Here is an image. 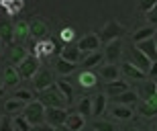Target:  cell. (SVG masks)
I'll list each match as a JSON object with an SVG mask.
<instances>
[{"mask_svg":"<svg viewBox=\"0 0 157 131\" xmlns=\"http://www.w3.org/2000/svg\"><path fill=\"white\" fill-rule=\"evenodd\" d=\"M31 39V25L27 21L14 23V41H29Z\"/></svg>","mask_w":157,"mask_h":131,"instance_id":"cell-19","label":"cell"},{"mask_svg":"<svg viewBox=\"0 0 157 131\" xmlns=\"http://www.w3.org/2000/svg\"><path fill=\"white\" fill-rule=\"evenodd\" d=\"M139 115H141V117H145V119H153V117H157V107H153L151 102L143 101L139 105Z\"/></svg>","mask_w":157,"mask_h":131,"instance_id":"cell-30","label":"cell"},{"mask_svg":"<svg viewBox=\"0 0 157 131\" xmlns=\"http://www.w3.org/2000/svg\"><path fill=\"white\" fill-rule=\"evenodd\" d=\"M0 131H14V123L10 117H2L0 119Z\"/></svg>","mask_w":157,"mask_h":131,"instance_id":"cell-37","label":"cell"},{"mask_svg":"<svg viewBox=\"0 0 157 131\" xmlns=\"http://www.w3.org/2000/svg\"><path fill=\"white\" fill-rule=\"evenodd\" d=\"M37 101L39 102H43V107L45 109H49V107H59V109H65V98H63V94L59 92V88L53 84L51 88H47V90H41L39 94H37Z\"/></svg>","mask_w":157,"mask_h":131,"instance_id":"cell-1","label":"cell"},{"mask_svg":"<svg viewBox=\"0 0 157 131\" xmlns=\"http://www.w3.org/2000/svg\"><path fill=\"white\" fill-rule=\"evenodd\" d=\"M147 102H151L153 107H157V92H155V94H151V96H149V98H147Z\"/></svg>","mask_w":157,"mask_h":131,"instance_id":"cell-42","label":"cell"},{"mask_svg":"<svg viewBox=\"0 0 157 131\" xmlns=\"http://www.w3.org/2000/svg\"><path fill=\"white\" fill-rule=\"evenodd\" d=\"M155 131H157V129H155Z\"/></svg>","mask_w":157,"mask_h":131,"instance_id":"cell-51","label":"cell"},{"mask_svg":"<svg viewBox=\"0 0 157 131\" xmlns=\"http://www.w3.org/2000/svg\"><path fill=\"white\" fill-rule=\"evenodd\" d=\"M12 96H14V98H18V101H23V102H31V101H35L33 92H31V90H27V88H18Z\"/></svg>","mask_w":157,"mask_h":131,"instance_id":"cell-34","label":"cell"},{"mask_svg":"<svg viewBox=\"0 0 157 131\" xmlns=\"http://www.w3.org/2000/svg\"><path fill=\"white\" fill-rule=\"evenodd\" d=\"M121 72H122V76L127 78V80H143V78L147 76L143 70H139L135 64H131V62H124L122 64V68H121Z\"/></svg>","mask_w":157,"mask_h":131,"instance_id":"cell-12","label":"cell"},{"mask_svg":"<svg viewBox=\"0 0 157 131\" xmlns=\"http://www.w3.org/2000/svg\"><path fill=\"white\" fill-rule=\"evenodd\" d=\"M76 68L78 66L74 64V62H67V60H63V58H57V62H55V70H57L61 76H70V74H74Z\"/></svg>","mask_w":157,"mask_h":131,"instance_id":"cell-27","label":"cell"},{"mask_svg":"<svg viewBox=\"0 0 157 131\" xmlns=\"http://www.w3.org/2000/svg\"><path fill=\"white\" fill-rule=\"evenodd\" d=\"M78 82H80L82 88H96L98 86V76L92 70H82L78 74Z\"/></svg>","mask_w":157,"mask_h":131,"instance_id":"cell-14","label":"cell"},{"mask_svg":"<svg viewBox=\"0 0 157 131\" xmlns=\"http://www.w3.org/2000/svg\"><path fill=\"white\" fill-rule=\"evenodd\" d=\"M78 113L84 115V117H90V115H92V98H90V96H84V98L78 102Z\"/></svg>","mask_w":157,"mask_h":131,"instance_id":"cell-31","label":"cell"},{"mask_svg":"<svg viewBox=\"0 0 157 131\" xmlns=\"http://www.w3.org/2000/svg\"><path fill=\"white\" fill-rule=\"evenodd\" d=\"M0 88H4V80H0Z\"/></svg>","mask_w":157,"mask_h":131,"instance_id":"cell-44","label":"cell"},{"mask_svg":"<svg viewBox=\"0 0 157 131\" xmlns=\"http://www.w3.org/2000/svg\"><path fill=\"white\" fill-rule=\"evenodd\" d=\"M80 55H82V51L78 49V45L67 43V45H63V49H61V55H59V58H63V60H67V62L78 64V62H80Z\"/></svg>","mask_w":157,"mask_h":131,"instance_id":"cell-25","label":"cell"},{"mask_svg":"<svg viewBox=\"0 0 157 131\" xmlns=\"http://www.w3.org/2000/svg\"><path fill=\"white\" fill-rule=\"evenodd\" d=\"M12 123H14V131H31V129H33V125L25 119L23 115L14 117V119H12Z\"/></svg>","mask_w":157,"mask_h":131,"instance_id":"cell-32","label":"cell"},{"mask_svg":"<svg viewBox=\"0 0 157 131\" xmlns=\"http://www.w3.org/2000/svg\"><path fill=\"white\" fill-rule=\"evenodd\" d=\"M23 117L29 121L31 125L45 123V107H43V102H39L37 98H35V101H31V102H27L25 109H23Z\"/></svg>","mask_w":157,"mask_h":131,"instance_id":"cell-2","label":"cell"},{"mask_svg":"<svg viewBox=\"0 0 157 131\" xmlns=\"http://www.w3.org/2000/svg\"><path fill=\"white\" fill-rule=\"evenodd\" d=\"M124 90H128V82L127 80H114V82H106V92H108V96H114V94H121V92H124Z\"/></svg>","mask_w":157,"mask_h":131,"instance_id":"cell-26","label":"cell"},{"mask_svg":"<svg viewBox=\"0 0 157 131\" xmlns=\"http://www.w3.org/2000/svg\"><path fill=\"white\" fill-rule=\"evenodd\" d=\"M145 14H147V21H149V25H151V27H155V25H157V4L153 6L149 12H145Z\"/></svg>","mask_w":157,"mask_h":131,"instance_id":"cell-39","label":"cell"},{"mask_svg":"<svg viewBox=\"0 0 157 131\" xmlns=\"http://www.w3.org/2000/svg\"><path fill=\"white\" fill-rule=\"evenodd\" d=\"M147 76H151L153 80H157V60L151 62V68H149V72H147Z\"/></svg>","mask_w":157,"mask_h":131,"instance_id":"cell-41","label":"cell"},{"mask_svg":"<svg viewBox=\"0 0 157 131\" xmlns=\"http://www.w3.org/2000/svg\"><path fill=\"white\" fill-rule=\"evenodd\" d=\"M55 86H57L59 92L63 94L65 102H67V105H71V102H74V86H71L70 82H65V80H59V82H55Z\"/></svg>","mask_w":157,"mask_h":131,"instance_id":"cell-29","label":"cell"},{"mask_svg":"<svg viewBox=\"0 0 157 131\" xmlns=\"http://www.w3.org/2000/svg\"><path fill=\"white\" fill-rule=\"evenodd\" d=\"M137 98H139V94H137V92H133L131 88H128V90H124V92H121V94L110 96L112 105H127V107L135 105V102H137Z\"/></svg>","mask_w":157,"mask_h":131,"instance_id":"cell-13","label":"cell"},{"mask_svg":"<svg viewBox=\"0 0 157 131\" xmlns=\"http://www.w3.org/2000/svg\"><path fill=\"white\" fill-rule=\"evenodd\" d=\"M153 39H155V45H157V31H155V35H153Z\"/></svg>","mask_w":157,"mask_h":131,"instance_id":"cell-45","label":"cell"},{"mask_svg":"<svg viewBox=\"0 0 157 131\" xmlns=\"http://www.w3.org/2000/svg\"><path fill=\"white\" fill-rule=\"evenodd\" d=\"M94 131H114V125L110 121H94Z\"/></svg>","mask_w":157,"mask_h":131,"instance_id":"cell-36","label":"cell"},{"mask_svg":"<svg viewBox=\"0 0 157 131\" xmlns=\"http://www.w3.org/2000/svg\"><path fill=\"white\" fill-rule=\"evenodd\" d=\"M2 94H4V88H0V96H2Z\"/></svg>","mask_w":157,"mask_h":131,"instance_id":"cell-47","label":"cell"},{"mask_svg":"<svg viewBox=\"0 0 157 131\" xmlns=\"http://www.w3.org/2000/svg\"><path fill=\"white\" fill-rule=\"evenodd\" d=\"M2 80H4V86H17L23 78L18 76V70H17V66H6L4 72H2Z\"/></svg>","mask_w":157,"mask_h":131,"instance_id":"cell-18","label":"cell"},{"mask_svg":"<svg viewBox=\"0 0 157 131\" xmlns=\"http://www.w3.org/2000/svg\"><path fill=\"white\" fill-rule=\"evenodd\" d=\"M0 119H2V113H0Z\"/></svg>","mask_w":157,"mask_h":131,"instance_id":"cell-49","label":"cell"},{"mask_svg":"<svg viewBox=\"0 0 157 131\" xmlns=\"http://www.w3.org/2000/svg\"><path fill=\"white\" fill-rule=\"evenodd\" d=\"M17 70H18V76L23 78V80H33L35 78V74L41 70V60L37 58V55H27L21 64L17 66Z\"/></svg>","mask_w":157,"mask_h":131,"instance_id":"cell-3","label":"cell"},{"mask_svg":"<svg viewBox=\"0 0 157 131\" xmlns=\"http://www.w3.org/2000/svg\"><path fill=\"white\" fill-rule=\"evenodd\" d=\"M155 86H157V80H155Z\"/></svg>","mask_w":157,"mask_h":131,"instance_id":"cell-50","label":"cell"},{"mask_svg":"<svg viewBox=\"0 0 157 131\" xmlns=\"http://www.w3.org/2000/svg\"><path fill=\"white\" fill-rule=\"evenodd\" d=\"M0 39H2L4 45L14 43V25L8 18H0Z\"/></svg>","mask_w":157,"mask_h":131,"instance_id":"cell-10","label":"cell"},{"mask_svg":"<svg viewBox=\"0 0 157 131\" xmlns=\"http://www.w3.org/2000/svg\"><path fill=\"white\" fill-rule=\"evenodd\" d=\"M31 131H53V127L49 123H39V125H33Z\"/></svg>","mask_w":157,"mask_h":131,"instance_id":"cell-40","label":"cell"},{"mask_svg":"<svg viewBox=\"0 0 157 131\" xmlns=\"http://www.w3.org/2000/svg\"><path fill=\"white\" fill-rule=\"evenodd\" d=\"M67 111L65 109H59V107H49L45 109V123H49L51 127H59V125H65L67 121Z\"/></svg>","mask_w":157,"mask_h":131,"instance_id":"cell-5","label":"cell"},{"mask_svg":"<svg viewBox=\"0 0 157 131\" xmlns=\"http://www.w3.org/2000/svg\"><path fill=\"white\" fill-rule=\"evenodd\" d=\"M2 45H4V43H2V39H0V51H2Z\"/></svg>","mask_w":157,"mask_h":131,"instance_id":"cell-46","label":"cell"},{"mask_svg":"<svg viewBox=\"0 0 157 131\" xmlns=\"http://www.w3.org/2000/svg\"><path fill=\"white\" fill-rule=\"evenodd\" d=\"M104 60V54L102 51H92V54H88L84 60H82V68L84 70H94L96 66H100V62Z\"/></svg>","mask_w":157,"mask_h":131,"instance_id":"cell-21","label":"cell"},{"mask_svg":"<svg viewBox=\"0 0 157 131\" xmlns=\"http://www.w3.org/2000/svg\"><path fill=\"white\" fill-rule=\"evenodd\" d=\"M53 131H70L65 125H59V127H53Z\"/></svg>","mask_w":157,"mask_h":131,"instance_id":"cell-43","label":"cell"},{"mask_svg":"<svg viewBox=\"0 0 157 131\" xmlns=\"http://www.w3.org/2000/svg\"><path fill=\"white\" fill-rule=\"evenodd\" d=\"M108 107V101H106L104 92H98V94L92 98V117H100V115L106 111Z\"/></svg>","mask_w":157,"mask_h":131,"instance_id":"cell-20","label":"cell"},{"mask_svg":"<svg viewBox=\"0 0 157 131\" xmlns=\"http://www.w3.org/2000/svg\"><path fill=\"white\" fill-rule=\"evenodd\" d=\"M78 49H80L82 54H92V51H98L100 49V37L96 33H88L76 43Z\"/></svg>","mask_w":157,"mask_h":131,"instance_id":"cell-7","label":"cell"},{"mask_svg":"<svg viewBox=\"0 0 157 131\" xmlns=\"http://www.w3.org/2000/svg\"><path fill=\"white\" fill-rule=\"evenodd\" d=\"M25 105L27 102H23V101H18V98H8V101L4 102V113L6 115H17V113H23V109H25Z\"/></svg>","mask_w":157,"mask_h":131,"instance_id":"cell-28","label":"cell"},{"mask_svg":"<svg viewBox=\"0 0 157 131\" xmlns=\"http://www.w3.org/2000/svg\"><path fill=\"white\" fill-rule=\"evenodd\" d=\"M155 31H157V29H155V27H151V25L137 29V31L133 33V43H141V41H147V39H153Z\"/></svg>","mask_w":157,"mask_h":131,"instance_id":"cell-24","label":"cell"},{"mask_svg":"<svg viewBox=\"0 0 157 131\" xmlns=\"http://www.w3.org/2000/svg\"><path fill=\"white\" fill-rule=\"evenodd\" d=\"M84 125H86V117H84V115H80V113H70L67 115L65 127L70 131H80Z\"/></svg>","mask_w":157,"mask_h":131,"instance_id":"cell-23","label":"cell"},{"mask_svg":"<svg viewBox=\"0 0 157 131\" xmlns=\"http://www.w3.org/2000/svg\"><path fill=\"white\" fill-rule=\"evenodd\" d=\"M128 55H131V64H135L139 70L145 72V74L149 72V68H151V60H149V58H147V55L143 54V51H141L135 43L128 47Z\"/></svg>","mask_w":157,"mask_h":131,"instance_id":"cell-6","label":"cell"},{"mask_svg":"<svg viewBox=\"0 0 157 131\" xmlns=\"http://www.w3.org/2000/svg\"><path fill=\"white\" fill-rule=\"evenodd\" d=\"M53 84H55V80H53V74L49 70H39L35 74V78H33V88H35L37 92L51 88Z\"/></svg>","mask_w":157,"mask_h":131,"instance_id":"cell-8","label":"cell"},{"mask_svg":"<svg viewBox=\"0 0 157 131\" xmlns=\"http://www.w3.org/2000/svg\"><path fill=\"white\" fill-rule=\"evenodd\" d=\"M155 4H157V0H139V10L141 12H149Z\"/></svg>","mask_w":157,"mask_h":131,"instance_id":"cell-38","label":"cell"},{"mask_svg":"<svg viewBox=\"0 0 157 131\" xmlns=\"http://www.w3.org/2000/svg\"><path fill=\"white\" fill-rule=\"evenodd\" d=\"M121 51H122V43H121V39H114V41L106 43V51H104L106 64H114V62L121 58Z\"/></svg>","mask_w":157,"mask_h":131,"instance_id":"cell-11","label":"cell"},{"mask_svg":"<svg viewBox=\"0 0 157 131\" xmlns=\"http://www.w3.org/2000/svg\"><path fill=\"white\" fill-rule=\"evenodd\" d=\"M137 47L143 51V54L149 58L151 62L157 60V45H155V39H147V41H141V43H135Z\"/></svg>","mask_w":157,"mask_h":131,"instance_id":"cell-22","label":"cell"},{"mask_svg":"<svg viewBox=\"0 0 157 131\" xmlns=\"http://www.w3.org/2000/svg\"><path fill=\"white\" fill-rule=\"evenodd\" d=\"M108 111H110V115L118 121H131L133 119V109L127 107V105H112Z\"/></svg>","mask_w":157,"mask_h":131,"instance_id":"cell-15","label":"cell"},{"mask_svg":"<svg viewBox=\"0 0 157 131\" xmlns=\"http://www.w3.org/2000/svg\"><path fill=\"white\" fill-rule=\"evenodd\" d=\"M31 37L35 39V41H43L49 37V27H47L41 18H35V21H31Z\"/></svg>","mask_w":157,"mask_h":131,"instance_id":"cell-9","label":"cell"},{"mask_svg":"<svg viewBox=\"0 0 157 131\" xmlns=\"http://www.w3.org/2000/svg\"><path fill=\"white\" fill-rule=\"evenodd\" d=\"M74 37H76V31L71 29V27H63V29L59 31V39H61L63 43H71Z\"/></svg>","mask_w":157,"mask_h":131,"instance_id":"cell-35","label":"cell"},{"mask_svg":"<svg viewBox=\"0 0 157 131\" xmlns=\"http://www.w3.org/2000/svg\"><path fill=\"white\" fill-rule=\"evenodd\" d=\"M29 55V49L23 45H10V54H8V64L10 66H18L21 62Z\"/></svg>","mask_w":157,"mask_h":131,"instance_id":"cell-16","label":"cell"},{"mask_svg":"<svg viewBox=\"0 0 157 131\" xmlns=\"http://www.w3.org/2000/svg\"><path fill=\"white\" fill-rule=\"evenodd\" d=\"M128 131H139V129H135V127H131V129H128Z\"/></svg>","mask_w":157,"mask_h":131,"instance_id":"cell-48","label":"cell"},{"mask_svg":"<svg viewBox=\"0 0 157 131\" xmlns=\"http://www.w3.org/2000/svg\"><path fill=\"white\" fill-rule=\"evenodd\" d=\"M122 33H124L122 25H118L114 18H110V21H108V23L102 27V31L98 33L100 43H110V41H114V39H121Z\"/></svg>","mask_w":157,"mask_h":131,"instance_id":"cell-4","label":"cell"},{"mask_svg":"<svg viewBox=\"0 0 157 131\" xmlns=\"http://www.w3.org/2000/svg\"><path fill=\"white\" fill-rule=\"evenodd\" d=\"M100 78H104L106 82H114L121 78V68L114 64H104L100 66Z\"/></svg>","mask_w":157,"mask_h":131,"instance_id":"cell-17","label":"cell"},{"mask_svg":"<svg viewBox=\"0 0 157 131\" xmlns=\"http://www.w3.org/2000/svg\"><path fill=\"white\" fill-rule=\"evenodd\" d=\"M157 92V86H155V80H151V82H145L143 84V86H141V96H143V98H149V96L151 94H155Z\"/></svg>","mask_w":157,"mask_h":131,"instance_id":"cell-33","label":"cell"}]
</instances>
